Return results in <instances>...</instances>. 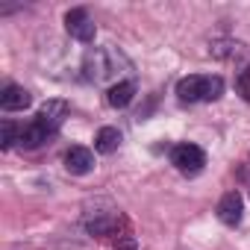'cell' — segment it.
Segmentation results:
<instances>
[{
    "label": "cell",
    "mask_w": 250,
    "mask_h": 250,
    "mask_svg": "<svg viewBox=\"0 0 250 250\" xmlns=\"http://www.w3.org/2000/svg\"><path fill=\"white\" fill-rule=\"evenodd\" d=\"M171 162H174V168L180 171V174H197V171H203V165H206V153L197 147V145H177L174 150H171Z\"/></svg>",
    "instance_id": "cell-3"
},
{
    "label": "cell",
    "mask_w": 250,
    "mask_h": 250,
    "mask_svg": "<svg viewBox=\"0 0 250 250\" xmlns=\"http://www.w3.org/2000/svg\"><path fill=\"white\" fill-rule=\"evenodd\" d=\"M53 136V130L47 127V124H42L39 118L33 121V124H27V127L21 130V139H18V145L24 147V150H36V147H42L47 139Z\"/></svg>",
    "instance_id": "cell-5"
},
{
    "label": "cell",
    "mask_w": 250,
    "mask_h": 250,
    "mask_svg": "<svg viewBox=\"0 0 250 250\" xmlns=\"http://www.w3.org/2000/svg\"><path fill=\"white\" fill-rule=\"evenodd\" d=\"M118 247H121V250H136V241H133V238H121Z\"/></svg>",
    "instance_id": "cell-14"
},
{
    "label": "cell",
    "mask_w": 250,
    "mask_h": 250,
    "mask_svg": "<svg viewBox=\"0 0 250 250\" xmlns=\"http://www.w3.org/2000/svg\"><path fill=\"white\" fill-rule=\"evenodd\" d=\"M18 139H21V130L15 127L12 121H3V127H0V145H3V150H9Z\"/></svg>",
    "instance_id": "cell-12"
},
{
    "label": "cell",
    "mask_w": 250,
    "mask_h": 250,
    "mask_svg": "<svg viewBox=\"0 0 250 250\" xmlns=\"http://www.w3.org/2000/svg\"><path fill=\"white\" fill-rule=\"evenodd\" d=\"M83 71L91 83H112L118 80L124 71H130V59L124 56L118 47L106 44V47H94L85 53L83 59Z\"/></svg>",
    "instance_id": "cell-1"
},
{
    "label": "cell",
    "mask_w": 250,
    "mask_h": 250,
    "mask_svg": "<svg viewBox=\"0 0 250 250\" xmlns=\"http://www.w3.org/2000/svg\"><path fill=\"white\" fill-rule=\"evenodd\" d=\"M65 30H68V36L71 39H77V42H94V33H97V27H94V21H91V15L85 12V9H71L68 15H65Z\"/></svg>",
    "instance_id": "cell-4"
},
{
    "label": "cell",
    "mask_w": 250,
    "mask_h": 250,
    "mask_svg": "<svg viewBox=\"0 0 250 250\" xmlns=\"http://www.w3.org/2000/svg\"><path fill=\"white\" fill-rule=\"evenodd\" d=\"M235 88H238V94L250 103V65L244 68V71H238V80H235Z\"/></svg>",
    "instance_id": "cell-13"
},
{
    "label": "cell",
    "mask_w": 250,
    "mask_h": 250,
    "mask_svg": "<svg viewBox=\"0 0 250 250\" xmlns=\"http://www.w3.org/2000/svg\"><path fill=\"white\" fill-rule=\"evenodd\" d=\"M121 145V133L115 127H103L97 136H94V150L97 153H115Z\"/></svg>",
    "instance_id": "cell-11"
},
{
    "label": "cell",
    "mask_w": 250,
    "mask_h": 250,
    "mask_svg": "<svg viewBox=\"0 0 250 250\" xmlns=\"http://www.w3.org/2000/svg\"><path fill=\"white\" fill-rule=\"evenodd\" d=\"M33 103V94L21 85H6L3 94H0V109L3 112H21Z\"/></svg>",
    "instance_id": "cell-7"
},
{
    "label": "cell",
    "mask_w": 250,
    "mask_h": 250,
    "mask_svg": "<svg viewBox=\"0 0 250 250\" xmlns=\"http://www.w3.org/2000/svg\"><path fill=\"white\" fill-rule=\"evenodd\" d=\"M65 168L71 174H88L94 168V153L88 147H71L65 153Z\"/></svg>",
    "instance_id": "cell-8"
},
{
    "label": "cell",
    "mask_w": 250,
    "mask_h": 250,
    "mask_svg": "<svg viewBox=\"0 0 250 250\" xmlns=\"http://www.w3.org/2000/svg\"><path fill=\"white\" fill-rule=\"evenodd\" d=\"M133 97H136V85H133L130 80H121V83H115V85L109 88V94H106L109 106H115V109L130 106V100H133Z\"/></svg>",
    "instance_id": "cell-10"
},
{
    "label": "cell",
    "mask_w": 250,
    "mask_h": 250,
    "mask_svg": "<svg viewBox=\"0 0 250 250\" xmlns=\"http://www.w3.org/2000/svg\"><path fill=\"white\" fill-rule=\"evenodd\" d=\"M241 209H244V200L238 191H227L218 203V218L227 224V227H235L241 221Z\"/></svg>",
    "instance_id": "cell-6"
},
{
    "label": "cell",
    "mask_w": 250,
    "mask_h": 250,
    "mask_svg": "<svg viewBox=\"0 0 250 250\" xmlns=\"http://www.w3.org/2000/svg\"><path fill=\"white\" fill-rule=\"evenodd\" d=\"M65 115H68V103H65V100H47V103L39 109V121L47 124L53 133L59 130V124L65 121Z\"/></svg>",
    "instance_id": "cell-9"
},
{
    "label": "cell",
    "mask_w": 250,
    "mask_h": 250,
    "mask_svg": "<svg viewBox=\"0 0 250 250\" xmlns=\"http://www.w3.org/2000/svg\"><path fill=\"white\" fill-rule=\"evenodd\" d=\"M224 94V80L221 77H203V74H191V77H183L177 83V97L183 103H197V100H218Z\"/></svg>",
    "instance_id": "cell-2"
}]
</instances>
